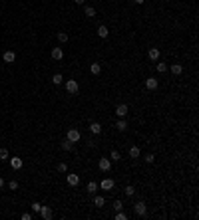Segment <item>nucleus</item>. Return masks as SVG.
<instances>
[{
  "label": "nucleus",
  "mask_w": 199,
  "mask_h": 220,
  "mask_svg": "<svg viewBox=\"0 0 199 220\" xmlns=\"http://www.w3.org/2000/svg\"><path fill=\"white\" fill-rule=\"evenodd\" d=\"M66 139H68V141H72V143H78L80 139H82V135H80V131H78V129H74V127H72V129H68Z\"/></svg>",
  "instance_id": "f257e3e1"
},
{
  "label": "nucleus",
  "mask_w": 199,
  "mask_h": 220,
  "mask_svg": "<svg viewBox=\"0 0 199 220\" xmlns=\"http://www.w3.org/2000/svg\"><path fill=\"white\" fill-rule=\"evenodd\" d=\"M78 89H80V85H78L76 79H68V82H66V91L70 95H76V93H78Z\"/></svg>",
  "instance_id": "f03ea898"
},
{
  "label": "nucleus",
  "mask_w": 199,
  "mask_h": 220,
  "mask_svg": "<svg viewBox=\"0 0 199 220\" xmlns=\"http://www.w3.org/2000/svg\"><path fill=\"white\" fill-rule=\"evenodd\" d=\"M98 167H100V171H104V173H108L109 169H112V161H109L108 157H101L98 161Z\"/></svg>",
  "instance_id": "7ed1b4c3"
},
{
  "label": "nucleus",
  "mask_w": 199,
  "mask_h": 220,
  "mask_svg": "<svg viewBox=\"0 0 199 220\" xmlns=\"http://www.w3.org/2000/svg\"><path fill=\"white\" fill-rule=\"evenodd\" d=\"M133 212L137 214V216H145V214H147L145 202H135V204H133Z\"/></svg>",
  "instance_id": "20e7f679"
},
{
  "label": "nucleus",
  "mask_w": 199,
  "mask_h": 220,
  "mask_svg": "<svg viewBox=\"0 0 199 220\" xmlns=\"http://www.w3.org/2000/svg\"><path fill=\"white\" fill-rule=\"evenodd\" d=\"M40 216L44 218V220H52L54 218V210L50 208V206H42V208H40Z\"/></svg>",
  "instance_id": "39448f33"
},
{
  "label": "nucleus",
  "mask_w": 199,
  "mask_h": 220,
  "mask_svg": "<svg viewBox=\"0 0 199 220\" xmlns=\"http://www.w3.org/2000/svg\"><path fill=\"white\" fill-rule=\"evenodd\" d=\"M147 56H149V60H151V62H157V60H159V56H161V52H159V48H149Z\"/></svg>",
  "instance_id": "423d86ee"
},
{
  "label": "nucleus",
  "mask_w": 199,
  "mask_h": 220,
  "mask_svg": "<svg viewBox=\"0 0 199 220\" xmlns=\"http://www.w3.org/2000/svg\"><path fill=\"white\" fill-rule=\"evenodd\" d=\"M113 184H116V183H113L112 179H104V180L100 183V188H101V190H112Z\"/></svg>",
  "instance_id": "0eeeda50"
},
{
  "label": "nucleus",
  "mask_w": 199,
  "mask_h": 220,
  "mask_svg": "<svg viewBox=\"0 0 199 220\" xmlns=\"http://www.w3.org/2000/svg\"><path fill=\"white\" fill-rule=\"evenodd\" d=\"M116 115H117V117H125V115H128V105H125V103H120V105L116 107Z\"/></svg>",
  "instance_id": "6e6552de"
},
{
  "label": "nucleus",
  "mask_w": 199,
  "mask_h": 220,
  "mask_svg": "<svg viewBox=\"0 0 199 220\" xmlns=\"http://www.w3.org/2000/svg\"><path fill=\"white\" fill-rule=\"evenodd\" d=\"M2 60L6 62V63H14V60H16V54L12 52V50H8V52H4V56H2Z\"/></svg>",
  "instance_id": "1a4fd4ad"
},
{
  "label": "nucleus",
  "mask_w": 199,
  "mask_h": 220,
  "mask_svg": "<svg viewBox=\"0 0 199 220\" xmlns=\"http://www.w3.org/2000/svg\"><path fill=\"white\" fill-rule=\"evenodd\" d=\"M62 58H64V50H62V48H54V50H52V60L60 62Z\"/></svg>",
  "instance_id": "9d476101"
},
{
  "label": "nucleus",
  "mask_w": 199,
  "mask_h": 220,
  "mask_svg": "<svg viewBox=\"0 0 199 220\" xmlns=\"http://www.w3.org/2000/svg\"><path fill=\"white\" fill-rule=\"evenodd\" d=\"M10 165H12V169H14V171H20V169H22V159H18V157H12L10 159Z\"/></svg>",
  "instance_id": "9b49d317"
},
{
  "label": "nucleus",
  "mask_w": 199,
  "mask_h": 220,
  "mask_svg": "<svg viewBox=\"0 0 199 220\" xmlns=\"http://www.w3.org/2000/svg\"><path fill=\"white\" fill-rule=\"evenodd\" d=\"M145 87L147 89H157V79L155 78H147L145 79Z\"/></svg>",
  "instance_id": "f8f14e48"
},
{
  "label": "nucleus",
  "mask_w": 199,
  "mask_h": 220,
  "mask_svg": "<svg viewBox=\"0 0 199 220\" xmlns=\"http://www.w3.org/2000/svg\"><path fill=\"white\" fill-rule=\"evenodd\" d=\"M167 70H171V74H173V75H181L183 67H181V63H171V67H167Z\"/></svg>",
  "instance_id": "ddd939ff"
},
{
  "label": "nucleus",
  "mask_w": 199,
  "mask_h": 220,
  "mask_svg": "<svg viewBox=\"0 0 199 220\" xmlns=\"http://www.w3.org/2000/svg\"><path fill=\"white\" fill-rule=\"evenodd\" d=\"M68 184H70V187H78L80 184V176L78 175H68Z\"/></svg>",
  "instance_id": "4468645a"
},
{
  "label": "nucleus",
  "mask_w": 199,
  "mask_h": 220,
  "mask_svg": "<svg viewBox=\"0 0 199 220\" xmlns=\"http://www.w3.org/2000/svg\"><path fill=\"white\" fill-rule=\"evenodd\" d=\"M90 131H92L94 135H100V133H101V125L98 123V121H92V123H90Z\"/></svg>",
  "instance_id": "2eb2a0df"
},
{
  "label": "nucleus",
  "mask_w": 199,
  "mask_h": 220,
  "mask_svg": "<svg viewBox=\"0 0 199 220\" xmlns=\"http://www.w3.org/2000/svg\"><path fill=\"white\" fill-rule=\"evenodd\" d=\"M90 71H92V75H100V74H101V66H100L98 62H94V63L90 66Z\"/></svg>",
  "instance_id": "dca6fc26"
},
{
  "label": "nucleus",
  "mask_w": 199,
  "mask_h": 220,
  "mask_svg": "<svg viewBox=\"0 0 199 220\" xmlns=\"http://www.w3.org/2000/svg\"><path fill=\"white\" fill-rule=\"evenodd\" d=\"M104 204H105V198H104V196H100V194H94V206L101 208Z\"/></svg>",
  "instance_id": "f3484780"
},
{
  "label": "nucleus",
  "mask_w": 199,
  "mask_h": 220,
  "mask_svg": "<svg viewBox=\"0 0 199 220\" xmlns=\"http://www.w3.org/2000/svg\"><path fill=\"white\" fill-rule=\"evenodd\" d=\"M86 190H88V192L92 194V196H94V194H96V190H98V183H94V180H90V183H88V187H86Z\"/></svg>",
  "instance_id": "a211bd4d"
},
{
  "label": "nucleus",
  "mask_w": 199,
  "mask_h": 220,
  "mask_svg": "<svg viewBox=\"0 0 199 220\" xmlns=\"http://www.w3.org/2000/svg\"><path fill=\"white\" fill-rule=\"evenodd\" d=\"M60 147H62V151H72V149H74V143L66 139V141H62V143H60Z\"/></svg>",
  "instance_id": "6ab92c4d"
},
{
  "label": "nucleus",
  "mask_w": 199,
  "mask_h": 220,
  "mask_svg": "<svg viewBox=\"0 0 199 220\" xmlns=\"http://www.w3.org/2000/svg\"><path fill=\"white\" fill-rule=\"evenodd\" d=\"M108 26H104V24H101V26H98V36L100 38H108Z\"/></svg>",
  "instance_id": "aec40b11"
},
{
  "label": "nucleus",
  "mask_w": 199,
  "mask_h": 220,
  "mask_svg": "<svg viewBox=\"0 0 199 220\" xmlns=\"http://www.w3.org/2000/svg\"><path fill=\"white\" fill-rule=\"evenodd\" d=\"M129 157L132 159H139V147H129Z\"/></svg>",
  "instance_id": "412c9836"
},
{
  "label": "nucleus",
  "mask_w": 199,
  "mask_h": 220,
  "mask_svg": "<svg viewBox=\"0 0 199 220\" xmlns=\"http://www.w3.org/2000/svg\"><path fill=\"white\" fill-rule=\"evenodd\" d=\"M116 127H117V131H125V129H128V123H125V119H124V117H121V119L116 123Z\"/></svg>",
  "instance_id": "4be33fe9"
},
{
  "label": "nucleus",
  "mask_w": 199,
  "mask_h": 220,
  "mask_svg": "<svg viewBox=\"0 0 199 220\" xmlns=\"http://www.w3.org/2000/svg\"><path fill=\"white\" fill-rule=\"evenodd\" d=\"M56 38H58V42H60V44H66V42H68V34H66V32H58Z\"/></svg>",
  "instance_id": "5701e85b"
},
{
  "label": "nucleus",
  "mask_w": 199,
  "mask_h": 220,
  "mask_svg": "<svg viewBox=\"0 0 199 220\" xmlns=\"http://www.w3.org/2000/svg\"><path fill=\"white\" fill-rule=\"evenodd\" d=\"M62 82H64V78H62L60 74H54V75H52V83H54V85H60Z\"/></svg>",
  "instance_id": "b1692460"
},
{
  "label": "nucleus",
  "mask_w": 199,
  "mask_h": 220,
  "mask_svg": "<svg viewBox=\"0 0 199 220\" xmlns=\"http://www.w3.org/2000/svg\"><path fill=\"white\" fill-rule=\"evenodd\" d=\"M155 67H157V71H159V74H165V71H167V63H163V62H157V66H155Z\"/></svg>",
  "instance_id": "393cba45"
},
{
  "label": "nucleus",
  "mask_w": 199,
  "mask_h": 220,
  "mask_svg": "<svg viewBox=\"0 0 199 220\" xmlns=\"http://www.w3.org/2000/svg\"><path fill=\"white\" fill-rule=\"evenodd\" d=\"M109 161H121V155H120V151H116V149H113L112 153H109Z\"/></svg>",
  "instance_id": "a878e982"
},
{
  "label": "nucleus",
  "mask_w": 199,
  "mask_h": 220,
  "mask_svg": "<svg viewBox=\"0 0 199 220\" xmlns=\"http://www.w3.org/2000/svg\"><path fill=\"white\" fill-rule=\"evenodd\" d=\"M84 12H86L88 18H94V16H96V10H94L92 6H86V8H84Z\"/></svg>",
  "instance_id": "bb28decb"
},
{
  "label": "nucleus",
  "mask_w": 199,
  "mask_h": 220,
  "mask_svg": "<svg viewBox=\"0 0 199 220\" xmlns=\"http://www.w3.org/2000/svg\"><path fill=\"white\" fill-rule=\"evenodd\" d=\"M8 157H10V155H8V149H4V147H2V149H0V161H6Z\"/></svg>",
  "instance_id": "cd10ccee"
},
{
  "label": "nucleus",
  "mask_w": 199,
  "mask_h": 220,
  "mask_svg": "<svg viewBox=\"0 0 199 220\" xmlns=\"http://www.w3.org/2000/svg\"><path fill=\"white\" fill-rule=\"evenodd\" d=\"M125 194H128V196H133V194H135V188L132 187V184H128V187H125Z\"/></svg>",
  "instance_id": "c85d7f7f"
},
{
  "label": "nucleus",
  "mask_w": 199,
  "mask_h": 220,
  "mask_svg": "<svg viewBox=\"0 0 199 220\" xmlns=\"http://www.w3.org/2000/svg\"><path fill=\"white\" fill-rule=\"evenodd\" d=\"M116 220H128V214H125V212H121V210H117Z\"/></svg>",
  "instance_id": "c756f323"
},
{
  "label": "nucleus",
  "mask_w": 199,
  "mask_h": 220,
  "mask_svg": "<svg viewBox=\"0 0 199 220\" xmlns=\"http://www.w3.org/2000/svg\"><path fill=\"white\" fill-rule=\"evenodd\" d=\"M121 208H124V202H121V200L113 202V210H116V212H117V210H121Z\"/></svg>",
  "instance_id": "7c9ffc66"
},
{
  "label": "nucleus",
  "mask_w": 199,
  "mask_h": 220,
  "mask_svg": "<svg viewBox=\"0 0 199 220\" xmlns=\"http://www.w3.org/2000/svg\"><path fill=\"white\" fill-rule=\"evenodd\" d=\"M68 171V165L66 163H58V173H66Z\"/></svg>",
  "instance_id": "2f4dec72"
},
{
  "label": "nucleus",
  "mask_w": 199,
  "mask_h": 220,
  "mask_svg": "<svg viewBox=\"0 0 199 220\" xmlns=\"http://www.w3.org/2000/svg\"><path fill=\"white\" fill-rule=\"evenodd\" d=\"M143 161H145L147 165H151V163L155 161V157H153V155H145V157H143Z\"/></svg>",
  "instance_id": "473e14b6"
},
{
  "label": "nucleus",
  "mask_w": 199,
  "mask_h": 220,
  "mask_svg": "<svg viewBox=\"0 0 199 220\" xmlns=\"http://www.w3.org/2000/svg\"><path fill=\"white\" fill-rule=\"evenodd\" d=\"M40 208H42L40 202H32V210H34V212H40Z\"/></svg>",
  "instance_id": "72a5a7b5"
},
{
  "label": "nucleus",
  "mask_w": 199,
  "mask_h": 220,
  "mask_svg": "<svg viewBox=\"0 0 199 220\" xmlns=\"http://www.w3.org/2000/svg\"><path fill=\"white\" fill-rule=\"evenodd\" d=\"M8 188H10V190H16V188H18V183H16V180H10V183H8Z\"/></svg>",
  "instance_id": "f704fd0d"
},
{
  "label": "nucleus",
  "mask_w": 199,
  "mask_h": 220,
  "mask_svg": "<svg viewBox=\"0 0 199 220\" xmlns=\"http://www.w3.org/2000/svg\"><path fill=\"white\" fill-rule=\"evenodd\" d=\"M22 220H32V214H28V212H24V214H22Z\"/></svg>",
  "instance_id": "c9c22d12"
},
{
  "label": "nucleus",
  "mask_w": 199,
  "mask_h": 220,
  "mask_svg": "<svg viewBox=\"0 0 199 220\" xmlns=\"http://www.w3.org/2000/svg\"><path fill=\"white\" fill-rule=\"evenodd\" d=\"M74 2H76V4H84V2H86V0H74Z\"/></svg>",
  "instance_id": "e433bc0d"
},
{
  "label": "nucleus",
  "mask_w": 199,
  "mask_h": 220,
  "mask_svg": "<svg viewBox=\"0 0 199 220\" xmlns=\"http://www.w3.org/2000/svg\"><path fill=\"white\" fill-rule=\"evenodd\" d=\"M133 2H135V4H143V2H145V0H133Z\"/></svg>",
  "instance_id": "4c0bfd02"
},
{
  "label": "nucleus",
  "mask_w": 199,
  "mask_h": 220,
  "mask_svg": "<svg viewBox=\"0 0 199 220\" xmlns=\"http://www.w3.org/2000/svg\"><path fill=\"white\" fill-rule=\"evenodd\" d=\"M2 188H4V180L0 179V190H2Z\"/></svg>",
  "instance_id": "58836bf2"
}]
</instances>
